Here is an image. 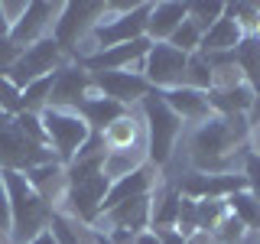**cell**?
I'll use <instances>...</instances> for the list:
<instances>
[{
    "label": "cell",
    "mask_w": 260,
    "mask_h": 244,
    "mask_svg": "<svg viewBox=\"0 0 260 244\" xmlns=\"http://www.w3.org/2000/svg\"><path fill=\"white\" fill-rule=\"evenodd\" d=\"M247 134L244 117H218L211 114L195 127L189 140V160L195 173H211V176H228L234 166V146Z\"/></svg>",
    "instance_id": "obj_1"
},
{
    "label": "cell",
    "mask_w": 260,
    "mask_h": 244,
    "mask_svg": "<svg viewBox=\"0 0 260 244\" xmlns=\"http://www.w3.org/2000/svg\"><path fill=\"white\" fill-rule=\"evenodd\" d=\"M7 182V195H10V218H13V231H10V244H32L39 234L49 231V218L52 208L43 202L32 186L26 182V176L16 169H0Z\"/></svg>",
    "instance_id": "obj_2"
},
{
    "label": "cell",
    "mask_w": 260,
    "mask_h": 244,
    "mask_svg": "<svg viewBox=\"0 0 260 244\" xmlns=\"http://www.w3.org/2000/svg\"><path fill=\"white\" fill-rule=\"evenodd\" d=\"M140 117L146 130V160H150V166H166L173 160V146L179 134H182V120L169 111L159 92H150L140 101Z\"/></svg>",
    "instance_id": "obj_3"
},
{
    "label": "cell",
    "mask_w": 260,
    "mask_h": 244,
    "mask_svg": "<svg viewBox=\"0 0 260 244\" xmlns=\"http://www.w3.org/2000/svg\"><path fill=\"white\" fill-rule=\"evenodd\" d=\"M43 120V130H46V140H49V150L59 157L65 166L78 157V150L91 140V127L85 124L78 111H62V108H46L39 114Z\"/></svg>",
    "instance_id": "obj_4"
},
{
    "label": "cell",
    "mask_w": 260,
    "mask_h": 244,
    "mask_svg": "<svg viewBox=\"0 0 260 244\" xmlns=\"http://www.w3.org/2000/svg\"><path fill=\"white\" fill-rule=\"evenodd\" d=\"M59 160L49 146H36L26 140L20 127H16V117L0 111V169H16V173H26V169L39 166V163Z\"/></svg>",
    "instance_id": "obj_5"
},
{
    "label": "cell",
    "mask_w": 260,
    "mask_h": 244,
    "mask_svg": "<svg viewBox=\"0 0 260 244\" xmlns=\"http://www.w3.org/2000/svg\"><path fill=\"white\" fill-rule=\"evenodd\" d=\"M108 20V4H65L52 29V39L62 46L65 55H75V49Z\"/></svg>",
    "instance_id": "obj_6"
},
{
    "label": "cell",
    "mask_w": 260,
    "mask_h": 244,
    "mask_svg": "<svg viewBox=\"0 0 260 244\" xmlns=\"http://www.w3.org/2000/svg\"><path fill=\"white\" fill-rule=\"evenodd\" d=\"M65 62H69V59H65L62 46L55 43L52 36H46V39H39V43H32V46L23 49V55L16 59L13 69L7 72V78H10L13 85L23 92L26 85H32V81L55 75V72H59Z\"/></svg>",
    "instance_id": "obj_7"
},
{
    "label": "cell",
    "mask_w": 260,
    "mask_h": 244,
    "mask_svg": "<svg viewBox=\"0 0 260 244\" xmlns=\"http://www.w3.org/2000/svg\"><path fill=\"white\" fill-rule=\"evenodd\" d=\"M185 65H189V55L185 52H179L169 43H153L146 59H143V78L159 95L173 92V88H179L185 81Z\"/></svg>",
    "instance_id": "obj_8"
},
{
    "label": "cell",
    "mask_w": 260,
    "mask_h": 244,
    "mask_svg": "<svg viewBox=\"0 0 260 244\" xmlns=\"http://www.w3.org/2000/svg\"><path fill=\"white\" fill-rule=\"evenodd\" d=\"M146 16H150V4H137L127 13H111V7H108V20L91 33L98 52L111 49V46H124V43H134V39H143L146 36Z\"/></svg>",
    "instance_id": "obj_9"
},
{
    "label": "cell",
    "mask_w": 260,
    "mask_h": 244,
    "mask_svg": "<svg viewBox=\"0 0 260 244\" xmlns=\"http://www.w3.org/2000/svg\"><path fill=\"white\" fill-rule=\"evenodd\" d=\"M94 95L91 72L81 62H65L59 72L52 75V95H49V108L62 111H78L85 104V98Z\"/></svg>",
    "instance_id": "obj_10"
},
{
    "label": "cell",
    "mask_w": 260,
    "mask_h": 244,
    "mask_svg": "<svg viewBox=\"0 0 260 244\" xmlns=\"http://www.w3.org/2000/svg\"><path fill=\"white\" fill-rule=\"evenodd\" d=\"M91 81H94V92L111 98V101L117 104H140L146 95L153 92L150 81L143 75H137V72H91Z\"/></svg>",
    "instance_id": "obj_11"
},
{
    "label": "cell",
    "mask_w": 260,
    "mask_h": 244,
    "mask_svg": "<svg viewBox=\"0 0 260 244\" xmlns=\"http://www.w3.org/2000/svg\"><path fill=\"white\" fill-rule=\"evenodd\" d=\"M62 10H65V4H29L26 16L10 29V39L20 49H26L32 43H39V39L52 36V29H55V23H59Z\"/></svg>",
    "instance_id": "obj_12"
},
{
    "label": "cell",
    "mask_w": 260,
    "mask_h": 244,
    "mask_svg": "<svg viewBox=\"0 0 260 244\" xmlns=\"http://www.w3.org/2000/svg\"><path fill=\"white\" fill-rule=\"evenodd\" d=\"M26 182L43 195V202L52 211L62 208L65 202V192H69V176H65V163L62 160H49V163H39V166L26 169Z\"/></svg>",
    "instance_id": "obj_13"
},
{
    "label": "cell",
    "mask_w": 260,
    "mask_h": 244,
    "mask_svg": "<svg viewBox=\"0 0 260 244\" xmlns=\"http://www.w3.org/2000/svg\"><path fill=\"white\" fill-rule=\"evenodd\" d=\"M244 189V176L228 173V176H211V173H192L179 179V192L185 199H228V195Z\"/></svg>",
    "instance_id": "obj_14"
},
{
    "label": "cell",
    "mask_w": 260,
    "mask_h": 244,
    "mask_svg": "<svg viewBox=\"0 0 260 244\" xmlns=\"http://www.w3.org/2000/svg\"><path fill=\"white\" fill-rule=\"evenodd\" d=\"M104 140V153H117V150H146V130H143V117L134 111H127L120 120L101 134Z\"/></svg>",
    "instance_id": "obj_15"
},
{
    "label": "cell",
    "mask_w": 260,
    "mask_h": 244,
    "mask_svg": "<svg viewBox=\"0 0 260 244\" xmlns=\"http://www.w3.org/2000/svg\"><path fill=\"white\" fill-rule=\"evenodd\" d=\"M153 189H156V166H140V169H134L130 176L124 179H117V182H111V189L108 195H104V208H101V215L108 208L114 205H120V202H130V199H137V195H150Z\"/></svg>",
    "instance_id": "obj_16"
},
{
    "label": "cell",
    "mask_w": 260,
    "mask_h": 244,
    "mask_svg": "<svg viewBox=\"0 0 260 244\" xmlns=\"http://www.w3.org/2000/svg\"><path fill=\"white\" fill-rule=\"evenodd\" d=\"M162 101L169 104V111H173L179 120H189V124H202V120L211 117L208 92H195V88L179 85L173 92H162Z\"/></svg>",
    "instance_id": "obj_17"
},
{
    "label": "cell",
    "mask_w": 260,
    "mask_h": 244,
    "mask_svg": "<svg viewBox=\"0 0 260 244\" xmlns=\"http://www.w3.org/2000/svg\"><path fill=\"white\" fill-rule=\"evenodd\" d=\"M189 20V4H150L146 16V39L150 43H169V36Z\"/></svg>",
    "instance_id": "obj_18"
},
{
    "label": "cell",
    "mask_w": 260,
    "mask_h": 244,
    "mask_svg": "<svg viewBox=\"0 0 260 244\" xmlns=\"http://www.w3.org/2000/svg\"><path fill=\"white\" fill-rule=\"evenodd\" d=\"M241 39H244V29L231 20V16H221L208 33H202L199 52L202 55H231L234 49L241 46Z\"/></svg>",
    "instance_id": "obj_19"
},
{
    "label": "cell",
    "mask_w": 260,
    "mask_h": 244,
    "mask_svg": "<svg viewBox=\"0 0 260 244\" xmlns=\"http://www.w3.org/2000/svg\"><path fill=\"white\" fill-rule=\"evenodd\" d=\"M153 211H150V231L156 228H176L179 225V211H182V192L179 186H159L150 192Z\"/></svg>",
    "instance_id": "obj_20"
},
{
    "label": "cell",
    "mask_w": 260,
    "mask_h": 244,
    "mask_svg": "<svg viewBox=\"0 0 260 244\" xmlns=\"http://www.w3.org/2000/svg\"><path fill=\"white\" fill-rule=\"evenodd\" d=\"M78 114L85 117V124L91 127V134H104V130H108V127L114 124V120H120V117H124L127 108L94 92L91 98H85V104L78 108Z\"/></svg>",
    "instance_id": "obj_21"
},
{
    "label": "cell",
    "mask_w": 260,
    "mask_h": 244,
    "mask_svg": "<svg viewBox=\"0 0 260 244\" xmlns=\"http://www.w3.org/2000/svg\"><path fill=\"white\" fill-rule=\"evenodd\" d=\"M146 163L150 160H146L143 150H117V153H104L101 169H104V179H108V182H117V179L130 176L134 169L146 166Z\"/></svg>",
    "instance_id": "obj_22"
},
{
    "label": "cell",
    "mask_w": 260,
    "mask_h": 244,
    "mask_svg": "<svg viewBox=\"0 0 260 244\" xmlns=\"http://www.w3.org/2000/svg\"><path fill=\"white\" fill-rule=\"evenodd\" d=\"M224 205L228 211H231L238 222L247 228V231H254V228H260V202L250 195L247 189H241V192H234V195H228L224 199Z\"/></svg>",
    "instance_id": "obj_23"
},
{
    "label": "cell",
    "mask_w": 260,
    "mask_h": 244,
    "mask_svg": "<svg viewBox=\"0 0 260 244\" xmlns=\"http://www.w3.org/2000/svg\"><path fill=\"white\" fill-rule=\"evenodd\" d=\"M49 95H52V75H49V78H39V81H32V85L23 88V92H20V111L43 114L49 108Z\"/></svg>",
    "instance_id": "obj_24"
},
{
    "label": "cell",
    "mask_w": 260,
    "mask_h": 244,
    "mask_svg": "<svg viewBox=\"0 0 260 244\" xmlns=\"http://www.w3.org/2000/svg\"><path fill=\"white\" fill-rule=\"evenodd\" d=\"M182 85L185 88H195V92H211V62H208V55H202V52H192L189 55Z\"/></svg>",
    "instance_id": "obj_25"
},
{
    "label": "cell",
    "mask_w": 260,
    "mask_h": 244,
    "mask_svg": "<svg viewBox=\"0 0 260 244\" xmlns=\"http://www.w3.org/2000/svg\"><path fill=\"white\" fill-rule=\"evenodd\" d=\"M224 16V4H189V23L199 33H208Z\"/></svg>",
    "instance_id": "obj_26"
},
{
    "label": "cell",
    "mask_w": 260,
    "mask_h": 244,
    "mask_svg": "<svg viewBox=\"0 0 260 244\" xmlns=\"http://www.w3.org/2000/svg\"><path fill=\"white\" fill-rule=\"evenodd\" d=\"M169 46H176L179 52H185V55H192V52H199V46H202V33L195 29L189 20H185L182 26L169 36Z\"/></svg>",
    "instance_id": "obj_27"
},
{
    "label": "cell",
    "mask_w": 260,
    "mask_h": 244,
    "mask_svg": "<svg viewBox=\"0 0 260 244\" xmlns=\"http://www.w3.org/2000/svg\"><path fill=\"white\" fill-rule=\"evenodd\" d=\"M241 176H244V189L260 202V153H244Z\"/></svg>",
    "instance_id": "obj_28"
},
{
    "label": "cell",
    "mask_w": 260,
    "mask_h": 244,
    "mask_svg": "<svg viewBox=\"0 0 260 244\" xmlns=\"http://www.w3.org/2000/svg\"><path fill=\"white\" fill-rule=\"evenodd\" d=\"M16 127L26 134V140H29V143H36V146H49L39 114H26V111H20V114H16Z\"/></svg>",
    "instance_id": "obj_29"
},
{
    "label": "cell",
    "mask_w": 260,
    "mask_h": 244,
    "mask_svg": "<svg viewBox=\"0 0 260 244\" xmlns=\"http://www.w3.org/2000/svg\"><path fill=\"white\" fill-rule=\"evenodd\" d=\"M13 218H10V195H7V182L0 176V244H10Z\"/></svg>",
    "instance_id": "obj_30"
},
{
    "label": "cell",
    "mask_w": 260,
    "mask_h": 244,
    "mask_svg": "<svg viewBox=\"0 0 260 244\" xmlns=\"http://www.w3.org/2000/svg\"><path fill=\"white\" fill-rule=\"evenodd\" d=\"M23 55V49L13 43L10 36H0V75H7V72L16 65V59Z\"/></svg>",
    "instance_id": "obj_31"
},
{
    "label": "cell",
    "mask_w": 260,
    "mask_h": 244,
    "mask_svg": "<svg viewBox=\"0 0 260 244\" xmlns=\"http://www.w3.org/2000/svg\"><path fill=\"white\" fill-rule=\"evenodd\" d=\"M0 7H4V20H7V26H16V23L26 16V7L29 4H20V0H0Z\"/></svg>",
    "instance_id": "obj_32"
},
{
    "label": "cell",
    "mask_w": 260,
    "mask_h": 244,
    "mask_svg": "<svg viewBox=\"0 0 260 244\" xmlns=\"http://www.w3.org/2000/svg\"><path fill=\"white\" fill-rule=\"evenodd\" d=\"M153 234L159 238V244H189V238H185L179 228H156Z\"/></svg>",
    "instance_id": "obj_33"
},
{
    "label": "cell",
    "mask_w": 260,
    "mask_h": 244,
    "mask_svg": "<svg viewBox=\"0 0 260 244\" xmlns=\"http://www.w3.org/2000/svg\"><path fill=\"white\" fill-rule=\"evenodd\" d=\"M189 244H221V241H218L211 231H195L192 238H189Z\"/></svg>",
    "instance_id": "obj_34"
},
{
    "label": "cell",
    "mask_w": 260,
    "mask_h": 244,
    "mask_svg": "<svg viewBox=\"0 0 260 244\" xmlns=\"http://www.w3.org/2000/svg\"><path fill=\"white\" fill-rule=\"evenodd\" d=\"M134 244H159V238H156L153 231H140V234L134 238Z\"/></svg>",
    "instance_id": "obj_35"
},
{
    "label": "cell",
    "mask_w": 260,
    "mask_h": 244,
    "mask_svg": "<svg viewBox=\"0 0 260 244\" xmlns=\"http://www.w3.org/2000/svg\"><path fill=\"white\" fill-rule=\"evenodd\" d=\"M250 114H254V124L260 127V95L254 98V108H250Z\"/></svg>",
    "instance_id": "obj_36"
},
{
    "label": "cell",
    "mask_w": 260,
    "mask_h": 244,
    "mask_svg": "<svg viewBox=\"0 0 260 244\" xmlns=\"http://www.w3.org/2000/svg\"><path fill=\"white\" fill-rule=\"evenodd\" d=\"M0 36H10V26H7V20H4V7H0Z\"/></svg>",
    "instance_id": "obj_37"
},
{
    "label": "cell",
    "mask_w": 260,
    "mask_h": 244,
    "mask_svg": "<svg viewBox=\"0 0 260 244\" xmlns=\"http://www.w3.org/2000/svg\"><path fill=\"white\" fill-rule=\"evenodd\" d=\"M94 244H111L108 234H101V231H94Z\"/></svg>",
    "instance_id": "obj_38"
},
{
    "label": "cell",
    "mask_w": 260,
    "mask_h": 244,
    "mask_svg": "<svg viewBox=\"0 0 260 244\" xmlns=\"http://www.w3.org/2000/svg\"><path fill=\"white\" fill-rule=\"evenodd\" d=\"M127 244H134V241H127Z\"/></svg>",
    "instance_id": "obj_39"
}]
</instances>
